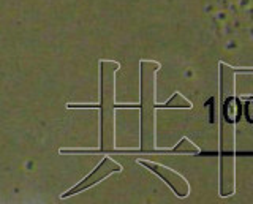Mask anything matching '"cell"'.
Returning <instances> with one entry per match:
<instances>
[{
  "label": "cell",
  "mask_w": 253,
  "mask_h": 204,
  "mask_svg": "<svg viewBox=\"0 0 253 204\" xmlns=\"http://www.w3.org/2000/svg\"><path fill=\"white\" fill-rule=\"evenodd\" d=\"M236 73L220 62V196L236 192V123L241 119V98L236 95Z\"/></svg>",
  "instance_id": "cell-1"
},
{
  "label": "cell",
  "mask_w": 253,
  "mask_h": 204,
  "mask_svg": "<svg viewBox=\"0 0 253 204\" xmlns=\"http://www.w3.org/2000/svg\"><path fill=\"white\" fill-rule=\"evenodd\" d=\"M158 68V62H141V151L147 152H155V75Z\"/></svg>",
  "instance_id": "cell-2"
},
{
  "label": "cell",
  "mask_w": 253,
  "mask_h": 204,
  "mask_svg": "<svg viewBox=\"0 0 253 204\" xmlns=\"http://www.w3.org/2000/svg\"><path fill=\"white\" fill-rule=\"evenodd\" d=\"M138 163L152 171L157 177H160L163 182L168 185L174 193H176V196H179V198H187L188 196L190 184L187 182V179L184 176L179 174V172H176L168 166H165V164L154 163V162H149V160H138Z\"/></svg>",
  "instance_id": "cell-3"
},
{
  "label": "cell",
  "mask_w": 253,
  "mask_h": 204,
  "mask_svg": "<svg viewBox=\"0 0 253 204\" xmlns=\"http://www.w3.org/2000/svg\"><path fill=\"white\" fill-rule=\"evenodd\" d=\"M117 171H122V166L119 163H116L111 157H103L101 162L97 164V168L90 171V174H87L81 182H78L71 190H68L67 193L62 195V200L63 198H68V196H73L79 192L83 190H87V188L93 187L95 184L101 182L103 179H106L108 176H111L113 172H117Z\"/></svg>",
  "instance_id": "cell-4"
},
{
  "label": "cell",
  "mask_w": 253,
  "mask_h": 204,
  "mask_svg": "<svg viewBox=\"0 0 253 204\" xmlns=\"http://www.w3.org/2000/svg\"><path fill=\"white\" fill-rule=\"evenodd\" d=\"M114 93H111V97L108 98V85L105 81V76L101 73V105H85L87 108H100L103 109V114H101V131L105 128V123H106V114L109 113L113 116V109L119 108V105H114V98H113Z\"/></svg>",
  "instance_id": "cell-5"
},
{
  "label": "cell",
  "mask_w": 253,
  "mask_h": 204,
  "mask_svg": "<svg viewBox=\"0 0 253 204\" xmlns=\"http://www.w3.org/2000/svg\"><path fill=\"white\" fill-rule=\"evenodd\" d=\"M157 108H185V109H190V108H192V103H190L187 98L182 97L179 92H176L169 98V101H166V103H163V105H157L155 103V109Z\"/></svg>",
  "instance_id": "cell-6"
}]
</instances>
